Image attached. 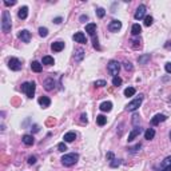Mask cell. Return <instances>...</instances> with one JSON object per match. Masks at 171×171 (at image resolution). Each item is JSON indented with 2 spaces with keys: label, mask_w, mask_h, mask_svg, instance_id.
<instances>
[{
  "label": "cell",
  "mask_w": 171,
  "mask_h": 171,
  "mask_svg": "<svg viewBox=\"0 0 171 171\" xmlns=\"http://www.w3.org/2000/svg\"><path fill=\"white\" fill-rule=\"evenodd\" d=\"M168 138H170V140H171V131H170V134H168Z\"/></svg>",
  "instance_id": "cell-49"
},
{
  "label": "cell",
  "mask_w": 171,
  "mask_h": 171,
  "mask_svg": "<svg viewBox=\"0 0 171 171\" xmlns=\"http://www.w3.org/2000/svg\"><path fill=\"white\" fill-rule=\"evenodd\" d=\"M140 32H142V27L139 26L138 23H135L131 28V33L134 35V36H138V35H140Z\"/></svg>",
  "instance_id": "cell-25"
},
{
  "label": "cell",
  "mask_w": 171,
  "mask_h": 171,
  "mask_svg": "<svg viewBox=\"0 0 171 171\" xmlns=\"http://www.w3.org/2000/svg\"><path fill=\"white\" fill-rule=\"evenodd\" d=\"M96 15H98V18H104V15H106V10L104 8H96Z\"/></svg>",
  "instance_id": "cell-34"
},
{
  "label": "cell",
  "mask_w": 171,
  "mask_h": 171,
  "mask_svg": "<svg viewBox=\"0 0 171 171\" xmlns=\"http://www.w3.org/2000/svg\"><path fill=\"white\" fill-rule=\"evenodd\" d=\"M72 39L76 42V43H80V44H86L87 43V39H86V35L83 32H75L72 35Z\"/></svg>",
  "instance_id": "cell-13"
},
{
  "label": "cell",
  "mask_w": 171,
  "mask_h": 171,
  "mask_svg": "<svg viewBox=\"0 0 171 171\" xmlns=\"http://www.w3.org/2000/svg\"><path fill=\"white\" fill-rule=\"evenodd\" d=\"M27 16H28V7H27V5H23V7L19 8V11H18V18L22 19V20H26Z\"/></svg>",
  "instance_id": "cell-16"
},
{
  "label": "cell",
  "mask_w": 171,
  "mask_h": 171,
  "mask_svg": "<svg viewBox=\"0 0 171 171\" xmlns=\"http://www.w3.org/2000/svg\"><path fill=\"white\" fill-rule=\"evenodd\" d=\"M135 92H136V91H135L134 87H127L126 90H124V96H127V98H128V96H134Z\"/></svg>",
  "instance_id": "cell-29"
},
{
  "label": "cell",
  "mask_w": 171,
  "mask_h": 171,
  "mask_svg": "<svg viewBox=\"0 0 171 171\" xmlns=\"http://www.w3.org/2000/svg\"><path fill=\"white\" fill-rule=\"evenodd\" d=\"M120 164H122V160H120V159H114V160L110 162V166H111L112 168L118 167V166H120Z\"/></svg>",
  "instance_id": "cell-32"
},
{
  "label": "cell",
  "mask_w": 171,
  "mask_h": 171,
  "mask_svg": "<svg viewBox=\"0 0 171 171\" xmlns=\"http://www.w3.org/2000/svg\"><path fill=\"white\" fill-rule=\"evenodd\" d=\"M157 171H171V155L166 157L158 166H155Z\"/></svg>",
  "instance_id": "cell-6"
},
{
  "label": "cell",
  "mask_w": 171,
  "mask_h": 171,
  "mask_svg": "<svg viewBox=\"0 0 171 171\" xmlns=\"http://www.w3.org/2000/svg\"><path fill=\"white\" fill-rule=\"evenodd\" d=\"M23 143L26 146H32L33 143H35V139H33L32 135H29V134H26V135H23V138H22Z\"/></svg>",
  "instance_id": "cell-20"
},
{
  "label": "cell",
  "mask_w": 171,
  "mask_h": 171,
  "mask_svg": "<svg viewBox=\"0 0 171 171\" xmlns=\"http://www.w3.org/2000/svg\"><path fill=\"white\" fill-rule=\"evenodd\" d=\"M8 67H10V69H12V71H20L23 67L22 64V60L18 58H11L8 59Z\"/></svg>",
  "instance_id": "cell-7"
},
{
  "label": "cell",
  "mask_w": 171,
  "mask_h": 171,
  "mask_svg": "<svg viewBox=\"0 0 171 171\" xmlns=\"http://www.w3.org/2000/svg\"><path fill=\"white\" fill-rule=\"evenodd\" d=\"M31 69H32L33 72H42V71H43V66H42V63L33 60V62L31 63Z\"/></svg>",
  "instance_id": "cell-22"
},
{
  "label": "cell",
  "mask_w": 171,
  "mask_h": 171,
  "mask_svg": "<svg viewBox=\"0 0 171 171\" xmlns=\"http://www.w3.org/2000/svg\"><path fill=\"white\" fill-rule=\"evenodd\" d=\"M150 59H151V55H150V54H146V55H143V56H139V58H138V62H139V64H146V63L149 62Z\"/></svg>",
  "instance_id": "cell-27"
},
{
  "label": "cell",
  "mask_w": 171,
  "mask_h": 171,
  "mask_svg": "<svg viewBox=\"0 0 171 171\" xmlns=\"http://www.w3.org/2000/svg\"><path fill=\"white\" fill-rule=\"evenodd\" d=\"M96 123H98V126H104L107 123V118L104 115H98L96 116Z\"/></svg>",
  "instance_id": "cell-28"
},
{
  "label": "cell",
  "mask_w": 171,
  "mask_h": 171,
  "mask_svg": "<svg viewBox=\"0 0 171 171\" xmlns=\"http://www.w3.org/2000/svg\"><path fill=\"white\" fill-rule=\"evenodd\" d=\"M15 4H16V1H4V5H5V7H10V5H15Z\"/></svg>",
  "instance_id": "cell-46"
},
{
  "label": "cell",
  "mask_w": 171,
  "mask_h": 171,
  "mask_svg": "<svg viewBox=\"0 0 171 171\" xmlns=\"http://www.w3.org/2000/svg\"><path fill=\"white\" fill-rule=\"evenodd\" d=\"M37 102H39V104L42 106L43 108H47V107L51 106V99L48 98V96H40Z\"/></svg>",
  "instance_id": "cell-18"
},
{
  "label": "cell",
  "mask_w": 171,
  "mask_h": 171,
  "mask_svg": "<svg viewBox=\"0 0 171 171\" xmlns=\"http://www.w3.org/2000/svg\"><path fill=\"white\" fill-rule=\"evenodd\" d=\"M140 147H142V144H140V143H138V144H135L134 147H131V149H128V150H130V153H135V151H138Z\"/></svg>",
  "instance_id": "cell-40"
},
{
  "label": "cell",
  "mask_w": 171,
  "mask_h": 171,
  "mask_svg": "<svg viewBox=\"0 0 171 171\" xmlns=\"http://www.w3.org/2000/svg\"><path fill=\"white\" fill-rule=\"evenodd\" d=\"M153 22H154L153 16H146V18H144V26L146 27H150L151 24H153Z\"/></svg>",
  "instance_id": "cell-33"
},
{
  "label": "cell",
  "mask_w": 171,
  "mask_h": 171,
  "mask_svg": "<svg viewBox=\"0 0 171 171\" xmlns=\"http://www.w3.org/2000/svg\"><path fill=\"white\" fill-rule=\"evenodd\" d=\"M35 90H36V84H35V82H26V83L22 84V91L24 92L29 99L33 98Z\"/></svg>",
  "instance_id": "cell-3"
},
{
  "label": "cell",
  "mask_w": 171,
  "mask_h": 171,
  "mask_svg": "<svg viewBox=\"0 0 171 171\" xmlns=\"http://www.w3.org/2000/svg\"><path fill=\"white\" fill-rule=\"evenodd\" d=\"M170 100H171V99H170Z\"/></svg>",
  "instance_id": "cell-50"
},
{
  "label": "cell",
  "mask_w": 171,
  "mask_h": 171,
  "mask_svg": "<svg viewBox=\"0 0 171 171\" xmlns=\"http://www.w3.org/2000/svg\"><path fill=\"white\" fill-rule=\"evenodd\" d=\"M122 28V22L120 20H111L110 22V24H108V31L110 32H118L119 29Z\"/></svg>",
  "instance_id": "cell-9"
},
{
  "label": "cell",
  "mask_w": 171,
  "mask_h": 171,
  "mask_svg": "<svg viewBox=\"0 0 171 171\" xmlns=\"http://www.w3.org/2000/svg\"><path fill=\"white\" fill-rule=\"evenodd\" d=\"M95 87H104V86H107V82L106 80H96L94 83Z\"/></svg>",
  "instance_id": "cell-37"
},
{
  "label": "cell",
  "mask_w": 171,
  "mask_h": 171,
  "mask_svg": "<svg viewBox=\"0 0 171 171\" xmlns=\"http://www.w3.org/2000/svg\"><path fill=\"white\" fill-rule=\"evenodd\" d=\"M58 151H60V153H64V151H67V144L64 142L59 143L58 144Z\"/></svg>",
  "instance_id": "cell-36"
},
{
  "label": "cell",
  "mask_w": 171,
  "mask_h": 171,
  "mask_svg": "<svg viewBox=\"0 0 171 171\" xmlns=\"http://www.w3.org/2000/svg\"><path fill=\"white\" fill-rule=\"evenodd\" d=\"M154 136H155V130L154 128H147L144 131V139L151 140V139H154Z\"/></svg>",
  "instance_id": "cell-24"
},
{
  "label": "cell",
  "mask_w": 171,
  "mask_h": 171,
  "mask_svg": "<svg viewBox=\"0 0 171 171\" xmlns=\"http://www.w3.org/2000/svg\"><path fill=\"white\" fill-rule=\"evenodd\" d=\"M80 122H82V123H86L87 124L88 123V119H87V115H86V114H82V115H80Z\"/></svg>",
  "instance_id": "cell-41"
},
{
  "label": "cell",
  "mask_w": 171,
  "mask_h": 171,
  "mask_svg": "<svg viewBox=\"0 0 171 171\" xmlns=\"http://www.w3.org/2000/svg\"><path fill=\"white\" fill-rule=\"evenodd\" d=\"M164 120H167V116H166L164 114H157L153 119L150 120V123L153 124V126H158L160 122H164Z\"/></svg>",
  "instance_id": "cell-11"
},
{
  "label": "cell",
  "mask_w": 171,
  "mask_h": 171,
  "mask_svg": "<svg viewBox=\"0 0 171 171\" xmlns=\"http://www.w3.org/2000/svg\"><path fill=\"white\" fill-rule=\"evenodd\" d=\"M62 22H63V18H60V16H59V18H55V19H54V23H55V24H60Z\"/></svg>",
  "instance_id": "cell-45"
},
{
  "label": "cell",
  "mask_w": 171,
  "mask_h": 171,
  "mask_svg": "<svg viewBox=\"0 0 171 171\" xmlns=\"http://www.w3.org/2000/svg\"><path fill=\"white\" fill-rule=\"evenodd\" d=\"M55 80H54V78H48V79H46L44 80V90H46V91H52V90H54L55 88Z\"/></svg>",
  "instance_id": "cell-14"
},
{
  "label": "cell",
  "mask_w": 171,
  "mask_h": 171,
  "mask_svg": "<svg viewBox=\"0 0 171 171\" xmlns=\"http://www.w3.org/2000/svg\"><path fill=\"white\" fill-rule=\"evenodd\" d=\"M142 131H143V130L139 127V126H135V127L131 130V132L128 134V139H127V140H128V142H132V140H134L138 135H140V132H142Z\"/></svg>",
  "instance_id": "cell-12"
},
{
  "label": "cell",
  "mask_w": 171,
  "mask_h": 171,
  "mask_svg": "<svg viewBox=\"0 0 171 171\" xmlns=\"http://www.w3.org/2000/svg\"><path fill=\"white\" fill-rule=\"evenodd\" d=\"M64 47H66V44H64V42H54V43L51 44V50L54 52H60L64 50Z\"/></svg>",
  "instance_id": "cell-15"
},
{
  "label": "cell",
  "mask_w": 171,
  "mask_h": 171,
  "mask_svg": "<svg viewBox=\"0 0 171 171\" xmlns=\"http://www.w3.org/2000/svg\"><path fill=\"white\" fill-rule=\"evenodd\" d=\"M28 163L29 164H35V163H36V157H33V155H32V157H29L28 158Z\"/></svg>",
  "instance_id": "cell-43"
},
{
  "label": "cell",
  "mask_w": 171,
  "mask_h": 171,
  "mask_svg": "<svg viewBox=\"0 0 171 171\" xmlns=\"http://www.w3.org/2000/svg\"><path fill=\"white\" fill-rule=\"evenodd\" d=\"M142 100H143V94H139V98L131 100V102L126 106V111H130V112L136 111V110L140 107V104H142Z\"/></svg>",
  "instance_id": "cell-5"
},
{
  "label": "cell",
  "mask_w": 171,
  "mask_h": 171,
  "mask_svg": "<svg viewBox=\"0 0 171 171\" xmlns=\"http://www.w3.org/2000/svg\"><path fill=\"white\" fill-rule=\"evenodd\" d=\"M19 39L24 42V43H29V40H31V32H29L28 29H22V31H19Z\"/></svg>",
  "instance_id": "cell-10"
},
{
  "label": "cell",
  "mask_w": 171,
  "mask_h": 171,
  "mask_svg": "<svg viewBox=\"0 0 171 171\" xmlns=\"http://www.w3.org/2000/svg\"><path fill=\"white\" fill-rule=\"evenodd\" d=\"M42 64H44V66H52V64H55V60L52 56L46 55V56H43V59H42Z\"/></svg>",
  "instance_id": "cell-23"
},
{
  "label": "cell",
  "mask_w": 171,
  "mask_h": 171,
  "mask_svg": "<svg viewBox=\"0 0 171 171\" xmlns=\"http://www.w3.org/2000/svg\"><path fill=\"white\" fill-rule=\"evenodd\" d=\"M107 71H108L110 75H112V78L118 76V74L120 71V63L116 60H110L108 64H107Z\"/></svg>",
  "instance_id": "cell-4"
},
{
  "label": "cell",
  "mask_w": 171,
  "mask_h": 171,
  "mask_svg": "<svg viewBox=\"0 0 171 171\" xmlns=\"http://www.w3.org/2000/svg\"><path fill=\"white\" fill-rule=\"evenodd\" d=\"M122 78H119V76H115V78H112V84H114V87H119V86H122Z\"/></svg>",
  "instance_id": "cell-30"
},
{
  "label": "cell",
  "mask_w": 171,
  "mask_h": 171,
  "mask_svg": "<svg viewBox=\"0 0 171 171\" xmlns=\"http://www.w3.org/2000/svg\"><path fill=\"white\" fill-rule=\"evenodd\" d=\"M164 69H166V72H167V74H171V63H166Z\"/></svg>",
  "instance_id": "cell-44"
},
{
  "label": "cell",
  "mask_w": 171,
  "mask_h": 171,
  "mask_svg": "<svg viewBox=\"0 0 171 171\" xmlns=\"http://www.w3.org/2000/svg\"><path fill=\"white\" fill-rule=\"evenodd\" d=\"M39 35L42 37H47L48 36V29L46 27H40L39 28Z\"/></svg>",
  "instance_id": "cell-31"
},
{
  "label": "cell",
  "mask_w": 171,
  "mask_h": 171,
  "mask_svg": "<svg viewBox=\"0 0 171 171\" xmlns=\"http://www.w3.org/2000/svg\"><path fill=\"white\" fill-rule=\"evenodd\" d=\"M80 22H84V20H88V16L87 15H82V16H80V19H79Z\"/></svg>",
  "instance_id": "cell-47"
},
{
  "label": "cell",
  "mask_w": 171,
  "mask_h": 171,
  "mask_svg": "<svg viewBox=\"0 0 171 171\" xmlns=\"http://www.w3.org/2000/svg\"><path fill=\"white\" fill-rule=\"evenodd\" d=\"M37 131H39V126L35 124V126H33V132H37Z\"/></svg>",
  "instance_id": "cell-48"
},
{
  "label": "cell",
  "mask_w": 171,
  "mask_h": 171,
  "mask_svg": "<svg viewBox=\"0 0 171 171\" xmlns=\"http://www.w3.org/2000/svg\"><path fill=\"white\" fill-rule=\"evenodd\" d=\"M131 43H132V48H134V50H139V48H140V40L139 39H134Z\"/></svg>",
  "instance_id": "cell-35"
},
{
  "label": "cell",
  "mask_w": 171,
  "mask_h": 171,
  "mask_svg": "<svg viewBox=\"0 0 171 171\" xmlns=\"http://www.w3.org/2000/svg\"><path fill=\"white\" fill-rule=\"evenodd\" d=\"M86 32H87L90 36L94 37L95 32H96V23H88V24H86Z\"/></svg>",
  "instance_id": "cell-17"
},
{
  "label": "cell",
  "mask_w": 171,
  "mask_h": 171,
  "mask_svg": "<svg viewBox=\"0 0 171 171\" xmlns=\"http://www.w3.org/2000/svg\"><path fill=\"white\" fill-rule=\"evenodd\" d=\"M75 52H76V54H75V60H76V62H82L84 58V51L82 48H79V50H76Z\"/></svg>",
  "instance_id": "cell-26"
},
{
  "label": "cell",
  "mask_w": 171,
  "mask_h": 171,
  "mask_svg": "<svg viewBox=\"0 0 171 171\" xmlns=\"http://www.w3.org/2000/svg\"><path fill=\"white\" fill-rule=\"evenodd\" d=\"M99 108H100V111H103V112H110V111L112 110V103L111 102H103V103H100Z\"/></svg>",
  "instance_id": "cell-19"
},
{
  "label": "cell",
  "mask_w": 171,
  "mask_h": 171,
  "mask_svg": "<svg viewBox=\"0 0 171 171\" xmlns=\"http://www.w3.org/2000/svg\"><path fill=\"white\" fill-rule=\"evenodd\" d=\"M94 48H95V50H98V51H99V50H100V46H99V40H98V36H96V37L94 36Z\"/></svg>",
  "instance_id": "cell-39"
},
{
  "label": "cell",
  "mask_w": 171,
  "mask_h": 171,
  "mask_svg": "<svg viewBox=\"0 0 171 171\" xmlns=\"http://www.w3.org/2000/svg\"><path fill=\"white\" fill-rule=\"evenodd\" d=\"M146 11H147V8H146L144 4H140L138 8H136V12H135L134 18L135 20H142V19L146 18Z\"/></svg>",
  "instance_id": "cell-8"
},
{
  "label": "cell",
  "mask_w": 171,
  "mask_h": 171,
  "mask_svg": "<svg viewBox=\"0 0 171 171\" xmlns=\"http://www.w3.org/2000/svg\"><path fill=\"white\" fill-rule=\"evenodd\" d=\"M60 160H62L63 166H66V167H71V166H74V164L79 160V154H76V153L66 154V155H63Z\"/></svg>",
  "instance_id": "cell-2"
},
{
  "label": "cell",
  "mask_w": 171,
  "mask_h": 171,
  "mask_svg": "<svg viewBox=\"0 0 171 171\" xmlns=\"http://www.w3.org/2000/svg\"><path fill=\"white\" fill-rule=\"evenodd\" d=\"M123 66H124V68L127 69V71H132V69H134V67H132V64L130 62H124Z\"/></svg>",
  "instance_id": "cell-38"
},
{
  "label": "cell",
  "mask_w": 171,
  "mask_h": 171,
  "mask_svg": "<svg viewBox=\"0 0 171 171\" xmlns=\"http://www.w3.org/2000/svg\"><path fill=\"white\" fill-rule=\"evenodd\" d=\"M63 139H64V142L71 143V142H74V140L76 139V134H75L74 131H69V132H67V134H64Z\"/></svg>",
  "instance_id": "cell-21"
},
{
  "label": "cell",
  "mask_w": 171,
  "mask_h": 171,
  "mask_svg": "<svg viewBox=\"0 0 171 171\" xmlns=\"http://www.w3.org/2000/svg\"><path fill=\"white\" fill-rule=\"evenodd\" d=\"M106 159L111 162V160L115 159V157H114V154H112V153H107V154H106Z\"/></svg>",
  "instance_id": "cell-42"
},
{
  "label": "cell",
  "mask_w": 171,
  "mask_h": 171,
  "mask_svg": "<svg viewBox=\"0 0 171 171\" xmlns=\"http://www.w3.org/2000/svg\"><path fill=\"white\" fill-rule=\"evenodd\" d=\"M12 28V19H11V14L10 11H3V15H1V31L4 33L11 32Z\"/></svg>",
  "instance_id": "cell-1"
}]
</instances>
